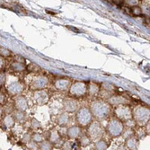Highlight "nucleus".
Returning <instances> with one entry per match:
<instances>
[{
    "instance_id": "obj_1",
    "label": "nucleus",
    "mask_w": 150,
    "mask_h": 150,
    "mask_svg": "<svg viewBox=\"0 0 150 150\" xmlns=\"http://www.w3.org/2000/svg\"><path fill=\"white\" fill-rule=\"evenodd\" d=\"M131 13L135 16H139V15H141V9L139 6H134L131 9Z\"/></svg>"
},
{
    "instance_id": "obj_2",
    "label": "nucleus",
    "mask_w": 150,
    "mask_h": 150,
    "mask_svg": "<svg viewBox=\"0 0 150 150\" xmlns=\"http://www.w3.org/2000/svg\"><path fill=\"white\" fill-rule=\"evenodd\" d=\"M123 1H124V0H112V2L115 3V4H117V5L122 4V3H123Z\"/></svg>"
}]
</instances>
